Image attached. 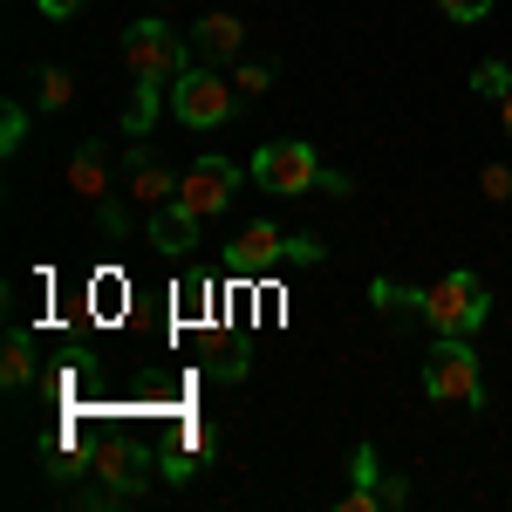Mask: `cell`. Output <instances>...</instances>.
<instances>
[{
	"label": "cell",
	"instance_id": "6da1fadb",
	"mask_svg": "<svg viewBox=\"0 0 512 512\" xmlns=\"http://www.w3.org/2000/svg\"><path fill=\"white\" fill-rule=\"evenodd\" d=\"M417 315H424V328H431V335L465 342V335H478V328H485L492 294L478 287V274H444L437 287H424V294H417Z\"/></svg>",
	"mask_w": 512,
	"mask_h": 512
},
{
	"label": "cell",
	"instance_id": "7a4b0ae2",
	"mask_svg": "<svg viewBox=\"0 0 512 512\" xmlns=\"http://www.w3.org/2000/svg\"><path fill=\"white\" fill-rule=\"evenodd\" d=\"M198 55H192V41H178L164 21H137L130 35H123V76L130 82H178L185 69H192Z\"/></svg>",
	"mask_w": 512,
	"mask_h": 512
},
{
	"label": "cell",
	"instance_id": "3957f363",
	"mask_svg": "<svg viewBox=\"0 0 512 512\" xmlns=\"http://www.w3.org/2000/svg\"><path fill=\"white\" fill-rule=\"evenodd\" d=\"M233 110H239V89H233V76H219L212 62H192L185 76L171 82V117L185 123V130H219Z\"/></svg>",
	"mask_w": 512,
	"mask_h": 512
},
{
	"label": "cell",
	"instance_id": "277c9868",
	"mask_svg": "<svg viewBox=\"0 0 512 512\" xmlns=\"http://www.w3.org/2000/svg\"><path fill=\"white\" fill-rule=\"evenodd\" d=\"M246 171H253V185H260V192H280V198H294V192H315V185H328V171H321L315 144H301V137L260 144Z\"/></svg>",
	"mask_w": 512,
	"mask_h": 512
},
{
	"label": "cell",
	"instance_id": "5b68a950",
	"mask_svg": "<svg viewBox=\"0 0 512 512\" xmlns=\"http://www.w3.org/2000/svg\"><path fill=\"white\" fill-rule=\"evenodd\" d=\"M274 260H321V239L315 233H280V226H246V233L226 246V267H233L239 280H253V274H267Z\"/></svg>",
	"mask_w": 512,
	"mask_h": 512
},
{
	"label": "cell",
	"instance_id": "8992f818",
	"mask_svg": "<svg viewBox=\"0 0 512 512\" xmlns=\"http://www.w3.org/2000/svg\"><path fill=\"white\" fill-rule=\"evenodd\" d=\"M424 390H431V403H485L478 355L465 349V342H444V335H437V349L424 355Z\"/></svg>",
	"mask_w": 512,
	"mask_h": 512
},
{
	"label": "cell",
	"instance_id": "52a82bcc",
	"mask_svg": "<svg viewBox=\"0 0 512 512\" xmlns=\"http://www.w3.org/2000/svg\"><path fill=\"white\" fill-rule=\"evenodd\" d=\"M233 192H239V164L219 158V151H205V158L178 178V205H185L192 219H219V212L233 205Z\"/></svg>",
	"mask_w": 512,
	"mask_h": 512
},
{
	"label": "cell",
	"instance_id": "ba28073f",
	"mask_svg": "<svg viewBox=\"0 0 512 512\" xmlns=\"http://www.w3.org/2000/svg\"><path fill=\"white\" fill-rule=\"evenodd\" d=\"M239 48H246V21L239 14H205V21H192V55L198 62H233Z\"/></svg>",
	"mask_w": 512,
	"mask_h": 512
},
{
	"label": "cell",
	"instance_id": "9c48e42d",
	"mask_svg": "<svg viewBox=\"0 0 512 512\" xmlns=\"http://www.w3.org/2000/svg\"><path fill=\"white\" fill-rule=\"evenodd\" d=\"M123 171H130V198H137L144 212H158V205H171V198H178V178H171L151 151H130V158H123Z\"/></svg>",
	"mask_w": 512,
	"mask_h": 512
},
{
	"label": "cell",
	"instance_id": "30bf717a",
	"mask_svg": "<svg viewBox=\"0 0 512 512\" xmlns=\"http://www.w3.org/2000/svg\"><path fill=\"white\" fill-rule=\"evenodd\" d=\"M89 472L103 478L110 506H117V499H137V492H144V472H130V451H123V444H96V451H89Z\"/></svg>",
	"mask_w": 512,
	"mask_h": 512
},
{
	"label": "cell",
	"instance_id": "8fae6325",
	"mask_svg": "<svg viewBox=\"0 0 512 512\" xmlns=\"http://www.w3.org/2000/svg\"><path fill=\"white\" fill-rule=\"evenodd\" d=\"M198 233H205V219H192V212H185L178 198L151 212V246H158V253H192Z\"/></svg>",
	"mask_w": 512,
	"mask_h": 512
},
{
	"label": "cell",
	"instance_id": "7c38bea8",
	"mask_svg": "<svg viewBox=\"0 0 512 512\" xmlns=\"http://www.w3.org/2000/svg\"><path fill=\"white\" fill-rule=\"evenodd\" d=\"M69 192H76L82 205H103V198H110V164H103L96 144H82L76 158H69Z\"/></svg>",
	"mask_w": 512,
	"mask_h": 512
},
{
	"label": "cell",
	"instance_id": "4fadbf2b",
	"mask_svg": "<svg viewBox=\"0 0 512 512\" xmlns=\"http://www.w3.org/2000/svg\"><path fill=\"white\" fill-rule=\"evenodd\" d=\"M0 383H7V390H28V383H35V335H28V328H7V349H0Z\"/></svg>",
	"mask_w": 512,
	"mask_h": 512
},
{
	"label": "cell",
	"instance_id": "5bb4252c",
	"mask_svg": "<svg viewBox=\"0 0 512 512\" xmlns=\"http://www.w3.org/2000/svg\"><path fill=\"white\" fill-rule=\"evenodd\" d=\"M69 103H76V76H69V69H41V110L62 117Z\"/></svg>",
	"mask_w": 512,
	"mask_h": 512
},
{
	"label": "cell",
	"instance_id": "9a60e30c",
	"mask_svg": "<svg viewBox=\"0 0 512 512\" xmlns=\"http://www.w3.org/2000/svg\"><path fill=\"white\" fill-rule=\"evenodd\" d=\"M506 89H512V69H506V62H478V69H472V96H485V103H499Z\"/></svg>",
	"mask_w": 512,
	"mask_h": 512
},
{
	"label": "cell",
	"instance_id": "2e32d148",
	"mask_svg": "<svg viewBox=\"0 0 512 512\" xmlns=\"http://www.w3.org/2000/svg\"><path fill=\"white\" fill-rule=\"evenodd\" d=\"M21 144H28V110H21V103H7V110H0V151L14 158Z\"/></svg>",
	"mask_w": 512,
	"mask_h": 512
},
{
	"label": "cell",
	"instance_id": "e0dca14e",
	"mask_svg": "<svg viewBox=\"0 0 512 512\" xmlns=\"http://www.w3.org/2000/svg\"><path fill=\"white\" fill-rule=\"evenodd\" d=\"M437 14H444V21H458V28H472V21L492 14V0H437Z\"/></svg>",
	"mask_w": 512,
	"mask_h": 512
},
{
	"label": "cell",
	"instance_id": "ac0fdd59",
	"mask_svg": "<svg viewBox=\"0 0 512 512\" xmlns=\"http://www.w3.org/2000/svg\"><path fill=\"white\" fill-rule=\"evenodd\" d=\"M478 192L492 198V205H506V198H512V171H506V164H485V171H478Z\"/></svg>",
	"mask_w": 512,
	"mask_h": 512
},
{
	"label": "cell",
	"instance_id": "d6986e66",
	"mask_svg": "<svg viewBox=\"0 0 512 512\" xmlns=\"http://www.w3.org/2000/svg\"><path fill=\"white\" fill-rule=\"evenodd\" d=\"M233 89H239V96H267V89H274V69L246 62V69H233Z\"/></svg>",
	"mask_w": 512,
	"mask_h": 512
},
{
	"label": "cell",
	"instance_id": "ffe728a7",
	"mask_svg": "<svg viewBox=\"0 0 512 512\" xmlns=\"http://www.w3.org/2000/svg\"><path fill=\"white\" fill-rule=\"evenodd\" d=\"M41 14H48V21H76L82 7H89V0H35Z\"/></svg>",
	"mask_w": 512,
	"mask_h": 512
},
{
	"label": "cell",
	"instance_id": "44dd1931",
	"mask_svg": "<svg viewBox=\"0 0 512 512\" xmlns=\"http://www.w3.org/2000/svg\"><path fill=\"white\" fill-rule=\"evenodd\" d=\"M499 123H506V137H512V89L499 96Z\"/></svg>",
	"mask_w": 512,
	"mask_h": 512
},
{
	"label": "cell",
	"instance_id": "7402d4cb",
	"mask_svg": "<svg viewBox=\"0 0 512 512\" xmlns=\"http://www.w3.org/2000/svg\"><path fill=\"white\" fill-rule=\"evenodd\" d=\"M158 7H171V0H158Z\"/></svg>",
	"mask_w": 512,
	"mask_h": 512
}]
</instances>
